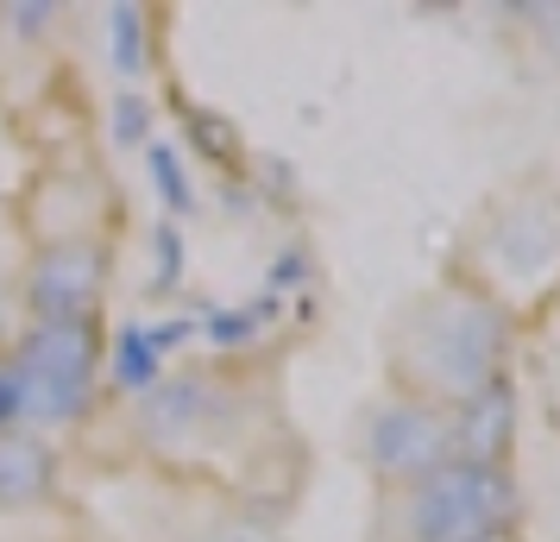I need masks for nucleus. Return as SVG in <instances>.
Instances as JSON below:
<instances>
[{"mask_svg":"<svg viewBox=\"0 0 560 542\" xmlns=\"http://www.w3.org/2000/svg\"><path fill=\"white\" fill-rule=\"evenodd\" d=\"M498 360H504V310L485 303L479 290H441L409 315L404 341H397V366L416 372L409 385L434 391V397H479L498 385Z\"/></svg>","mask_w":560,"mask_h":542,"instance_id":"1","label":"nucleus"},{"mask_svg":"<svg viewBox=\"0 0 560 542\" xmlns=\"http://www.w3.org/2000/svg\"><path fill=\"white\" fill-rule=\"evenodd\" d=\"M13 404L26 423H70L95 391V335L89 322H38L13 347Z\"/></svg>","mask_w":560,"mask_h":542,"instance_id":"2","label":"nucleus"},{"mask_svg":"<svg viewBox=\"0 0 560 542\" xmlns=\"http://www.w3.org/2000/svg\"><path fill=\"white\" fill-rule=\"evenodd\" d=\"M510 511L516 486L504 466L447 461L409 492V542H498Z\"/></svg>","mask_w":560,"mask_h":542,"instance_id":"3","label":"nucleus"},{"mask_svg":"<svg viewBox=\"0 0 560 542\" xmlns=\"http://www.w3.org/2000/svg\"><path fill=\"white\" fill-rule=\"evenodd\" d=\"M365 461L390 486H422L429 473L454 461V436L434 416V404H384L365 423Z\"/></svg>","mask_w":560,"mask_h":542,"instance_id":"4","label":"nucleus"},{"mask_svg":"<svg viewBox=\"0 0 560 542\" xmlns=\"http://www.w3.org/2000/svg\"><path fill=\"white\" fill-rule=\"evenodd\" d=\"M228 416H233L228 385H214L208 372H183V379H164V385L145 391L139 423H145V436L158 448H183V441H196V436H214Z\"/></svg>","mask_w":560,"mask_h":542,"instance_id":"5","label":"nucleus"},{"mask_svg":"<svg viewBox=\"0 0 560 542\" xmlns=\"http://www.w3.org/2000/svg\"><path fill=\"white\" fill-rule=\"evenodd\" d=\"M102 246L89 240H63L32 265V303L45 322H89L95 297H102Z\"/></svg>","mask_w":560,"mask_h":542,"instance_id":"6","label":"nucleus"},{"mask_svg":"<svg viewBox=\"0 0 560 542\" xmlns=\"http://www.w3.org/2000/svg\"><path fill=\"white\" fill-rule=\"evenodd\" d=\"M510 423H516V404H510L504 385H491V391H479V397H466V404H459V423L447 429V436H454V461L504 466Z\"/></svg>","mask_w":560,"mask_h":542,"instance_id":"7","label":"nucleus"},{"mask_svg":"<svg viewBox=\"0 0 560 542\" xmlns=\"http://www.w3.org/2000/svg\"><path fill=\"white\" fill-rule=\"evenodd\" d=\"M51 492V448L26 429H0V511L38 505Z\"/></svg>","mask_w":560,"mask_h":542,"instance_id":"8","label":"nucleus"},{"mask_svg":"<svg viewBox=\"0 0 560 542\" xmlns=\"http://www.w3.org/2000/svg\"><path fill=\"white\" fill-rule=\"evenodd\" d=\"M158 379H164V360H158L152 341H145V322H127V328H114V385L132 391V397H145Z\"/></svg>","mask_w":560,"mask_h":542,"instance_id":"9","label":"nucleus"},{"mask_svg":"<svg viewBox=\"0 0 560 542\" xmlns=\"http://www.w3.org/2000/svg\"><path fill=\"white\" fill-rule=\"evenodd\" d=\"M107 51H114V70L120 77H139L145 70V13L139 7H114L107 13Z\"/></svg>","mask_w":560,"mask_h":542,"instance_id":"10","label":"nucleus"},{"mask_svg":"<svg viewBox=\"0 0 560 542\" xmlns=\"http://www.w3.org/2000/svg\"><path fill=\"white\" fill-rule=\"evenodd\" d=\"M265 322H271V303H253V310H208L202 335L214 341V347H246V341H258Z\"/></svg>","mask_w":560,"mask_h":542,"instance_id":"11","label":"nucleus"},{"mask_svg":"<svg viewBox=\"0 0 560 542\" xmlns=\"http://www.w3.org/2000/svg\"><path fill=\"white\" fill-rule=\"evenodd\" d=\"M145 164H152V183H158V196H164V208H171V221L189 215V208H196V189L183 177L177 152H171V146H145Z\"/></svg>","mask_w":560,"mask_h":542,"instance_id":"12","label":"nucleus"},{"mask_svg":"<svg viewBox=\"0 0 560 542\" xmlns=\"http://www.w3.org/2000/svg\"><path fill=\"white\" fill-rule=\"evenodd\" d=\"M183 285V228L177 221H158V278L152 290L164 297V290H177Z\"/></svg>","mask_w":560,"mask_h":542,"instance_id":"13","label":"nucleus"},{"mask_svg":"<svg viewBox=\"0 0 560 542\" xmlns=\"http://www.w3.org/2000/svg\"><path fill=\"white\" fill-rule=\"evenodd\" d=\"M145 127H152V107L139 102V95H120V102H114V139L139 146V139H145Z\"/></svg>","mask_w":560,"mask_h":542,"instance_id":"14","label":"nucleus"},{"mask_svg":"<svg viewBox=\"0 0 560 542\" xmlns=\"http://www.w3.org/2000/svg\"><path fill=\"white\" fill-rule=\"evenodd\" d=\"M196 335V322H183V315H171V322H158V328H145V341H152V354L164 360L171 347H183V341Z\"/></svg>","mask_w":560,"mask_h":542,"instance_id":"15","label":"nucleus"},{"mask_svg":"<svg viewBox=\"0 0 560 542\" xmlns=\"http://www.w3.org/2000/svg\"><path fill=\"white\" fill-rule=\"evenodd\" d=\"M303 272H308L303 253H283L278 265H271V290H296V285H303Z\"/></svg>","mask_w":560,"mask_h":542,"instance_id":"16","label":"nucleus"},{"mask_svg":"<svg viewBox=\"0 0 560 542\" xmlns=\"http://www.w3.org/2000/svg\"><path fill=\"white\" fill-rule=\"evenodd\" d=\"M196 542H278L271 530H253V523H221V530H208Z\"/></svg>","mask_w":560,"mask_h":542,"instance_id":"17","label":"nucleus"},{"mask_svg":"<svg viewBox=\"0 0 560 542\" xmlns=\"http://www.w3.org/2000/svg\"><path fill=\"white\" fill-rule=\"evenodd\" d=\"M7 423H20V404H13V379H7V366H0V429Z\"/></svg>","mask_w":560,"mask_h":542,"instance_id":"18","label":"nucleus"},{"mask_svg":"<svg viewBox=\"0 0 560 542\" xmlns=\"http://www.w3.org/2000/svg\"><path fill=\"white\" fill-rule=\"evenodd\" d=\"M13 20H20L26 32H38L45 20H51V7H13Z\"/></svg>","mask_w":560,"mask_h":542,"instance_id":"19","label":"nucleus"}]
</instances>
